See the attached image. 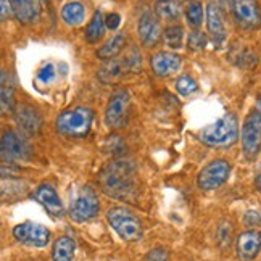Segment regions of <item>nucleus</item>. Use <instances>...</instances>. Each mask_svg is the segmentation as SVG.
<instances>
[{
    "instance_id": "cd10ccee",
    "label": "nucleus",
    "mask_w": 261,
    "mask_h": 261,
    "mask_svg": "<svg viewBox=\"0 0 261 261\" xmlns=\"http://www.w3.org/2000/svg\"><path fill=\"white\" fill-rule=\"evenodd\" d=\"M198 89L197 83L194 81L192 77L189 76H180L176 83V90L180 95H189V94H194L195 90Z\"/></svg>"
},
{
    "instance_id": "0eeeda50",
    "label": "nucleus",
    "mask_w": 261,
    "mask_h": 261,
    "mask_svg": "<svg viewBox=\"0 0 261 261\" xmlns=\"http://www.w3.org/2000/svg\"><path fill=\"white\" fill-rule=\"evenodd\" d=\"M98 210H100V203L95 190L86 186L77 192L74 202L71 203L69 215H71L73 221H76V223H84V221L97 216Z\"/></svg>"
},
{
    "instance_id": "2f4dec72",
    "label": "nucleus",
    "mask_w": 261,
    "mask_h": 261,
    "mask_svg": "<svg viewBox=\"0 0 261 261\" xmlns=\"http://www.w3.org/2000/svg\"><path fill=\"white\" fill-rule=\"evenodd\" d=\"M119 24H121V16H119L118 13H110L105 19V26L108 29H113V31L119 28Z\"/></svg>"
},
{
    "instance_id": "ddd939ff",
    "label": "nucleus",
    "mask_w": 261,
    "mask_h": 261,
    "mask_svg": "<svg viewBox=\"0 0 261 261\" xmlns=\"http://www.w3.org/2000/svg\"><path fill=\"white\" fill-rule=\"evenodd\" d=\"M261 252V232L259 230H247L237 239V256L240 261H252Z\"/></svg>"
},
{
    "instance_id": "dca6fc26",
    "label": "nucleus",
    "mask_w": 261,
    "mask_h": 261,
    "mask_svg": "<svg viewBox=\"0 0 261 261\" xmlns=\"http://www.w3.org/2000/svg\"><path fill=\"white\" fill-rule=\"evenodd\" d=\"M34 198L41 203L48 213H52L55 216L63 215V203L60 200L57 190L50 186V184H42L36 189L34 192Z\"/></svg>"
},
{
    "instance_id": "9d476101",
    "label": "nucleus",
    "mask_w": 261,
    "mask_h": 261,
    "mask_svg": "<svg viewBox=\"0 0 261 261\" xmlns=\"http://www.w3.org/2000/svg\"><path fill=\"white\" fill-rule=\"evenodd\" d=\"M13 236L18 242L28 247H45L50 240V230L37 223H23L13 229Z\"/></svg>"
},
{
    "instance_id": "f8f14e48",
    "label": "nucleus",
    "mask_w": 261,
    "mask_h": 261,
    "mask_svg": "<svg viewBox=\"0 0 261 261\" xmlns=\"http://www.w3.org/2000/svg\"><path fill=\"white\" fill-rule=\"evenodd\" d=\"M232 13L236 21L245 29L261 26V10L256 0H232Z\"/></svg>"
},
{
    "instance_id": "7c9ffc66",
    "label": "nucleus",
    "mask_w": 261,
    "mask_h": 261,
    "mask_svg": "<svg viewBox=\"0 0 261 261\" xmlns=\"http://www.w3.org/2000/svg\"><path fill=\"white\" fill-rule=\"evenodd\" d=\"M168 256H169L168 250L163 247H158V248L150 250V252L145 255L144 261H168Z\"/></svg>"
},
{
    "instance_id": "f704fd0d",
    "label": "nucleus",
    "mask_w": 261,
    "mask_h": 261,
    "mask_svg": "<svg viewBox=\"0 0 261 261\" xmlns=\"http://www.w3.org/2000/svg\"><path fill=\"white\" fill-rule=\"evenodd\" d=\"M255 186L258 190H261V165L258 168V171H256V176H255Z\"/></svg>"
},
{
    "instance_id": "473e14b6",
    "label": "nucleus",
    "mask_w": 261,
    "mask_h": 261,
    "mask_svg": "<svg viewBox=\"0 0 261 261\" xmlns=\"http://www.w3.org/2000/svg\"><path fill=\"white\" fill-rule=\"evenodd\" d=\"M245 223L250 226H259L261 224V216L256 212H248L245 215Z\"/></svg>"
},
{
    "instance_id": "aec40b11",
    "label": "nucleus",
    "mask_w": 261,
    "mask_h": 261,
    "mask_svg": "<svg viewBox=\"0 0 261 261\" xmlns=\"http://www.w3.org/2000/svg\"><path fill=\"white\" fill-rule=\"evenodd\" d=\"M76 244L71 237H60L54 244L52 250V259L54 261H73Z\"/></svg>"
},
{
    "instance_id": "c85d7f7f",
    "label": "nucleus",
    "mask_w": 261,
    "mask_h": 261,
    "mask_svg": "<svg viewBox=\"0 0 261 261\" xmlns=\"http://www.w3.org/2000/svg\"><path fill=\"white\" fill-rule=\"evenodd\" d=\"M206 45V36L200 31H194L189 36V48L194 50V52H198V50L205 48Z\"/></svg>"
},
{
    "instance_id": "393cba45",
    "label": "nucleus",
    "mask_w": 261,
    "mask_h": 261,
    "mask_svg": "<svg viewBox=\"0 0 261 261\" xmlns=\"http://www.w3.org/2000/svg\"><path fill=\"white\" fill-rule=\"evenodd\" d=\"M182 36H184V31L180 26H169L165 29V33H163L165 42L171 48H179L180 45H182Z\"/></svg>"
},
{
    "instance_id": "c9c22d12",
    "label": "nucleus",
    "mask_w": 261,
    "mask_h": 261,
    "mask_svg": "<svg viewBox=\"0 0 261 261\" xmlns=\"http://www.w3.org/2000/svg\"><path fill=\"white\" fill-rule=\"evenodd\" d=\"M221 2H227V0H221ZM230 2H232V0H230Z\"/></svg>"
},
{
    "instance_id": "6ab92c4d",
    "label": "nucleus",
    "mask_w": 261,
    "mask_h": 261,
    "mask_svg": "<svg viewBox=\"0 0 261 261\" xmlns=\"http://www.w3.org/2000/svg\"><path fill=\"white\" fill-rule=\"evenodd\" d=\"M13 8V15L21 23H34L39 18V4L36 0H10Z\"/></svg>"
},
{
    "instance_id": "6e6552de",
    "label": "nucleus",
    "mask_w": 261,
    "mask_h": 261,
    "mask_svg": "<svg viewBox=\"0 0 261 261\" xmlns=\"http://www.w3.org/2000/svg\"><path fill=\"white\" fill-rule=\"evenodd\" d=\"M0 153H2L4 162L18 163L28 160L31 150H29V145L18 133H15V130H5L2 136V144H0Z\"/></svg>"
},
{
    "instance_id": "f3484780",
    "label": "nucleus",
    "mask_w": 261,
    "mask_h": 261,
    "mask_svg": "<svg viewBox=\"0 0 261 261\" xmlns=\"http://www.w3.org/2000/svg\"><path fill=\"white\" fill-rule=\"evenodd\" d=\"M206 26H208L210 36H212L213 42H216V45H221L226 41V29L223 23V16H221L218 5L215 4H210L206 7Z\"/></svg>"
},
{
    "instance_id": "f03ea898",
    "label": "nucleus",
    "mask_w": 261,
    "mask_h": 261,
    "mask_svg": "<svg viewBox=\"0 0 261 261\" xmlns=\"http://www.w3.org/2000/svg\"><path fill=\"white\" fill-rule=\"evenodd\" d=\"M239 137V124L234 115H226L219 118L216 123L206 126L200 133L202 142L210 147H229Z\"/></svg>"
},
{
    "instance_id": "20e7f679",
    "label": "nucleus",
    "mask_w": 261,
    "mask_h": 261,
    "mask_svg": "<svg viewBox=\"0 0 261 261\" xmlns=\"http://www.w3.org/2000/svg\"><path fill=\"white\" fill-rule=\"evenodd\" d=\"M107 221L119 234V237L127 242H136L142 237V224L127 208H112L107 213Z\"/></svg>"
},
{
    "instance_id": "bb28decb",
    "label": "nucleus",
    "mask_w": 261,
    "mask_h": 261,
    "mask_svg": "<svg viewBox=\"0 0 261 261\" xmlns=\"http://www.w3.org/2000/svg\"><path fill=\"white\" fill-rule=\"evenodd\" d=\"M4 76V74H2ZM13 87L12 84H7V79L4 76L2 79V112L7 113V112H12L13 110Z\"/></svg>"
},
{
    "instance_id": "2eb2a0df",
    "label": "nucleus",
    "mask_w": 261,
    "mask_h": 261,
    "mask_svg": "<svg viewBox=\"0 0 261 261\" xmlns=\"http://www.w3.org/2000/svg\"><path fill=\"white\" fill-rule=\"evenodd\" d=\"M182 60L177 54L171 52H158L152 57V69L156 76H171L179 71Z\"/></svg>"
},
{
    "instance_id": "9b49d317",
    "label": "nucleus",
    "mask_w": 261,
    "mask_h": 261,
    "mask_svg": "<svg viewBox=\"0 0 261 261\" xmlns=\"http://www.w3.org/2000/svg\"><path fill=\"white\" fill-rule=\"evenodd\" d=\"M130 98L126 90H116L110 97L108 105L105 110V121L110 127H119L126 121V116L129 112Z\"/></svg>"
},
{
    "instance_id": "1a4fd4ad",
    "label": "nucleus",
    "mask_w": 261,
    "mask_h": 261,
    "mask_svg": "<svg viewBox=\"0 0 261 261\" xmlns=\"http://www.w3.org/2000/svg\"><path fill=\"white\" fill-rule=\"evenodd\" d=\"M230 174V165L224 160H215L210 165H206L202 171H200L197 182L198 187L203 190H215L223 186L229 179Z\"/></svg>"
},
{
    "instance_id": "423d86ee",
    "label": "nucleus",
    "mask_w": 261,
    "mask_h": 261,
    "mask_svg": "<svg viewBox=\"0 0 261 261\" xmlns=\"http://www.w3.org/2000/svg\"><path fill=\"white\" fill-rule=\"evenodd\" d=\"M242 150L248 160H253L261 150V112L253 110L242 127Z\"/></svg>"
},
{
    "instance_id": "f257e3e1",
    "label": "nucleus",
    "mask_w": 261,
    "mask_h": 261,
    "mask_svg": "<svg viewBox=\"0 0 261 261\" xmlns=\"http://www.w3.org/2000/svg\"><path fill=\"white\" fill-rule=\"evenodd\" d=\"M102 187L105 192L113 198H127V195L133 194L134 187V168L130 163L124 160L110 163L102 174Z\"/></svg>"
},
{
    "instance_id": "b1692460",
    "label": "nucleus",
    "mask_w": 261,
    "mask_h": 261,
    "mask_svg": "<svg viewBox=\"0 0 261 261\" xmlns=\"http://www.w3.org/2000/svg\"><path fill=\"white\" fill-rule=\"evenodd\" d=\"M84 13H86V10H84V7L79 2L66 4L62 8V18H63V21L66 24H69V26L81 24L83 19H84Z\"/></svg>"
},
{
    "instance_id": "39448f33",
    "label": "nucleus",
    "mask_w": 261,
    "mask_h": 261,
    "mask_svg": "<svg viewBox=\"0 0 261 261\" xmlns=\"http://www.w3.org/2000/svg\"><path fill=\"white\" fill-rule=\"evenodd\" d=\"M140 66V57L139 52H133L126 58H113L108 63H105L102 68L98 69V79L105 84L116 83L123 76H126L130 71H137Z\"/></svg>"
},
{
    "instance_id": "72a5a7b5",
    "label": "nucleus",
    "mask_w": 261,
    "mask_h": 261,
    "mask_svg": "<svg viewBox=\"0 0 261 261\" xmlns=\"http://www.w3.org/2000/svg\"><path fill=\"white\" fill-rule=\"evenodd\" d=\"M2 19L5 21V19L13 13V8H12V2L10 0H2Z\"/></svg>"
},
{
    "instance_id": "a878e982",
    "label": "nucleus",
    "mask_w": 261,
    "mask_h": 261,
    "mask_svg": "<svg viewBox=\"0 0 261 261\" xmlns=\"http://www.w3.org/2000/svg\"><path fill=\"white\" fill-rule=\"evenodd\" d=\"M186 18L194 28H198L200 24H202V19H203V7H202V4H200V2H190L187 10H186Z\"/></svg>"
},
{
    "instance_id": "c756f323",
    "label": "nucleus",
    "mask_w": 261,
    "mask_h": 261,
    "mask_svg": "<svg viewBox=\"0 0 261 261\" xmlns=\"http://www.w3.org/2000/svg\"><path fill=\"white\" fill-rule=\"evenodd\" d=\"M54 77H55V66H54L52 63L44 65V66L37 71V79H39L41 83H44V84L52 83V81H54Z\"/></svg>"
},
{
    "instance_id": "412c9836",
    "label": "nucleus",
    "mask_w": 261,
    "mask_h": 261,
    "mask_svg": "<svg viewBox=\"0 0 261 261\" xmlns=\"http://www.w3.org/2000/svg\"><path fill=\"white\" fill-rule=\"evenodd\" d=\"M124 34H116L115 37H112L107 44H103L97 50V57L102 60H113L124 47Z\"/></svg>"
},
{
    "instance_id": "4be33fe9",
    "label": "nucleus",
    "mask_w": 261,
    "mask_h": 261,
    "mask_svg": "<svg viewBox=\"0 0 261 261\" xmlns=\"http://www.w3.org/2000/svg\"><path fill=\"white\" fill-rule=\"evenodd\" d=\"M105 19L102 16V13L100 12H95L92 19H90V23L89 26L86 28V39H87V42L90 44H94L97 41H100V39L103 37L105 34Z\"/></svg>"
},
{
    "instance_id": "7ed1b4c3",
    "label": "nucleus",
    "mask_w": 261,
    "mask_h": 261,
    "mask_svg": "<svg viewBox=\"0 0 261 261\" xmlns=\"http://www.w3.org/2000/svg\"><path fill=\"white\" fill-rule=\"evenodd\" d=\"M92 119H94L92 110H89L86 107H77L73 110H68V112L62 113L57 118V129L65 136L83 137L90 130Z\"/></svg>"
},
{
    "instance_id": "a211bd4d",
    "label": "nucleus",
    "mask_w": 261,
    "mask_h": 261,
    "mask_svg": "<svg viewBox=\"0 0 261 261\" xmlns=\"http://www.w3.org/2000/svg\"><path fill=\"white\" fill-rule=\"evenodd\" d=\"M15 119H16L18 127L26 134H34L39 130V127H41V118H39L37 112L28 105H19L16 108Z\"/></svg>"
},
{
    "instance_id": "4468645a",
    "label": "nucleus",
    "mask_w": 261,
    "mask_h": 261,
    "mask_svg": "<svg viewBox=\"0 0 261 261\" xmlns=\"http://www.w3.org/2000/svg\"><path fill=\"white\" fill-rule=\"evenodd\" d=\"M163 36L158 18L152 13H144L139 21V37L145 47H155Z\"/></svg>"
},
{
    "instance_id": "5701e85b",
    "label": "nucleus",
    "mask_w": 261,
    "mask_h": 261,
    "mask_svg": "<svg viewBox=\"0 0 261 261\" xmlns=\"http://www.w3.org/2000/svg\"><path fill=\"white\" fill-rule=\"evenodd\" d=\"M155 13L162 19L173 21L180 15V5L177 0H158L155 4Z\"/></svg>"
}]
</instances>
